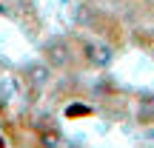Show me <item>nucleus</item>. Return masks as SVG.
I'll list each match as a JSON object with an SVG mask.
<instances>
[{
	"instance_id": "1",
	"label": "nucleus",
	"mask_w": 154,
	"mask_h": 148,
	"mask_svg": "<svg viewBox=\"0 0 154 148\" xmlns=\"http://www.w3.org/2000/svg\"><path fill=\"white\" fill-rule=\"evenodd\" d=\"M83 57H86L91 66H109L111 63V49L106 43H97V40H86L83 43Z\"/></svg>"
}]
</instances>
